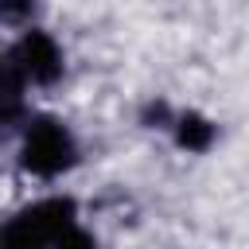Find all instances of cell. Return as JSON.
<instances>
[{"mask_svg": "<svg viewBox=\"0 0 249 249\" xmlns=\"http://www.w3.org/2000/svg\"><path fill=\"white\" fill-rule=\"evenodd\" d=\"M70 156H74V144L54 121H39L23 140V163L35 175H54V171L70 167Z\"/></svg>", "mask_w": 249, "mask_h": 249, "instance_id": "obj_1", "label": "cell"}, {"mask_svg": "<svg viewBox=\"0 0 249 249\" xmlns=\"http://www.w3.org/2000/svg\"><path fill=\"white\" fill-rule=\"evenodd\" d=\"M19 58H23V70H27L35 82H54L58 70H62V62H58V47H54V39L43 35V31H31V35L23 39Z\"/></svg>", "mask_w": 249, "mask_h": 249, "instance_id": "obj_2", "label": "cell"}, {"mask_svg": "<svg viewBox=\"0 0 249 249\" xmlns=\"http://www.w3.org/2000/svg\"><path fill=\"white\" fill-rule=\"evenodd\" d=\"M70 214H74V206L70 202H62V198H51V202H43V206H35V210H27L23 218L51 241V237H58V233H66L70 230Z\"/></svg>", "mask_w": 249, "mask_h": 249, "instance_id": "obj_3", "label": "cell"}, {"mask_svg": "<svg viewBox=\"0 0 249 249\" xmlns=\"http://www.w3.org/2000/svg\"><path fill=\"white\" fill-rule=\"evenodd\" d=\"M210 136H214V128H210L202 117H195V113H191V117H183V121H179V144H183V148L202 152V148L210 144Z\"/></svg>", "mask_w": 249, "mask_h": 249, "instance_id": "obj_4", "label": "cell"}, {"mask_svg": "<svg viewBox=\"0 0 249 249\" xmlns=\"http://www.w3.org/2000/svg\"><path fill=\"white\" fill-rule=\"evenodd\" d=\"M43 233L27 222V218H19V222H12L8 226V233H4V249H43Z\"/></svg>", "mask_w": 249, "mask_h": 249, "instance_id": "obj_5", "label": "cell"}, {"mask_svg": "<svg viewBox=\"0 0 249 249\" xmlns=\"http://www.w3.org/2000/svg\"><path fill=\"white\" fill-rule=\"evenodd\" d=\"M54 241H58V249H93V241H89L82 230H66V233H58Z\"/></svg>", "mask_w": 249, "mask_h": 249, "instance_id": "obj_6", "label": "cell"}, {"mask_svg": "<svg viewBox=\"0 0 249 249\" xmlns=\"http://www.w3.org/2000/svg\"><path fill=\"white\" fill-rule=\"evenodd\" d=\"M27 8H31L27 0H0V16H4V19H19Z\"/></svg>", "mask_w": 249, "mask_h": 249, "instance_id": "obj_7", "label": "cell"}]
</instances>
